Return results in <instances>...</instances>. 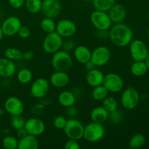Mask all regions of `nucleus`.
I'll use <instances>...</instances> for the list:
<instances>
[{"mask_svg": "<svg viewBox=\"0 0 149 149\" xmlns=\"http://www.w3.org/2000/svg\"><path fill=\"white\" fill-rule=\"evenodd\" d=\"M109 39L112 43L119 47H125L132 40L133 33L127 25L123 23H116L109 29Z\"/></svg>", "mask_w": 149, "mask_h": 149, "instance_id": "1", "label": "nucleus"}, {"mask_svg": "<svg viewBox=\"0 0 149 149\" xmlns=\"http://www.w3.org/2000/svg\"><path fill=\"white\" fill-rule=\"evenodd\" d=\"M51 64L55 71L68 72L73 65V58L69 52L60 49L52 54Z\"/></svg>", "mask_w": 149, "mask_h": 149, "instance_id": "2", "label": "nucleus"}, {"mask_svg": "<svg viewBox=\"0 0 149 149\" xmlns=\"http://www.w3.org/2000/svg\"><path fill=\"white\" fill-rule=\"evenodd\" d=\"M105 127L103 124L91 122L84 126L83 138L90 143H96L103 138L105 135Z\"/></svg>", "mask_w": 149, "mask_h": 149, "instance_id": "3", "label": "nucleus"}, {"mask_svg": "<svg viewBox=\"0 0 149 149\" xmlns=\"http://www.w3.org/2000/svg\"><path fill=\"white\" fill-rule=\"evenodd\" d=\"M90 21L97 31H109L113 24L108 12L97 10L90 15Z\"/></svg>", "mask_w": 149, "mask_h": 149, "instance_id": "4", "label": "nucleus"}, {"mask_svg": "<svg viewBox=\"0 0 149 149\" xmlns=\"http://www.w3.org/2000/svg\"><path fill=\"white\" fill-rule=\"evenodd\" d=\"M84 130V125L80 121L74 118H71L69 119H67L66 125L63 130L65 135L68 139L79 141L83 138Z\"/></svg>", "mask_w": 149, "mask_h": 149, "instance_id": "5", "label": "nucleus"}, {"mask_svg": "<svg viewBox=\"0 0 149 149\" xmlns=\"http://www.w3.org/2000/svg\"><path fill=\"white\" fill-rule=\"evenodd\" d=\"M63 38L56 31L47 33L42 43L44 51L48 54H53L61 49Z\"/></svg>", "mask_w": 149, "mask_h": 149, "instance_id": "6", "label": "nucleus"}, {"mask_svg": "<svg viewBox=\"0 0 149 149\" xmlns=\"http://www.w3.org/2000/svg\"><path fill=\"white\" fill-rule=\"evenodd\" d=\"M120 100L122 106L125 109L132 110L135 109L139 103V93L133 87H128L122 92Z\"/></svg>", "mask_w": 149, "mask_h": 149, "instance_id": "7", "label": "nucleus"}, {"mask_svg": "<svg viewBox=\"0 0 149 149\" xmlns=\"http://www.w3.org/2000/svg\"><path fill=\"white\" fill-rule=\"evenodd\" d=\"M124 80L120 75L116 73H109L105 75L103 85L109 93H118L124 88Z\"/></svg>", "mask_w": 149, "mask_h": 149, "instance_id": "8", "label": "nucleus"}, {"mask_svg": "<svg viewBox=\"0 0 149 149\" xmlns=\"http://www.w3.org/2000/svg\"><path fill=\"white\" fill-rule=\"evenodd\" d=\"M129 45L130 53L134 61H145L149 52L145 42L140 39H135V40H132Z\"/></svg>", "mask_w": 149, "mask_h": 149, "instance_id": "9", "label": "nucleus"}, {"mask_svg": "<svg viewBox=\"0 0 149 149\" xmlns=\"http://www.w3.org/2000/svg\"><path fill=\"white\" fill-rule=\"evenodd\" d=\"M49 90V83L46 79L38 78L32 83L30 88V93L32 97L37 99L45 97Z\"/></svg>", "mask_w": 149, "mask_h": 149, "instance_id": "10", "label": "nucleus"}, {"mask_svg": "<svg viewBox=\"0 0 149 149\" xmlns=\"http://www.w3.org/2000/svg\"><path fill=\"white\" fill-rule=\"evenodd\" d=\"M111 59V51L105 46H99L92 52L91 61L97 67L104 66Z\"/></svg>", "mask_w": 149, "mask_h": 149, "instance_id": "11", "label": "nucleus"}, {"mask_svg": "<svg viewBox=\"0 0 149 149\" xmlns=\"http://www.w3.org/2000/svg\"><path fill=\"white\" fill-rule=\"evenodd\" d=\"M21 26L22 22L19 17L10 16L3 21L1 27L4 36H13L17 34Z\"/></svg>", "mask_w": 149, "mask_h": 149, "instance_id": "12", "label": "nucleus"}, {"mask_svg": "<svg viewBox=\"0 0 149 149\" xmlns=\"http://www.w3.org/2000/svg\"><path fill=\"white\" fill-rule=\"evenodd\" d=\"M62 4L60 0H43L41 12L45 17L55 18L61 13Z\"/></svg>", "mask_w": 149, "mask_h": 149, "instance_id": "13", "label": "nucleus"}, {"mask_svg": "<svg viewBox=\"0 0 149 149\" xmlns=\"http://www.w3.org/2000/svg\"><path fill=\"white\" fill-rule=\"evenodd\" d=\"M4 107L6 111L12 116L22 115L25 110V106L23 101L15 96H10L6 99L4 101Z\"/></svg>", "mask_w": 149, "mask_h": 149, "instance_id": "14", "label": "nucleus"}, {"mask_svg": "<svg viewBox=\"0 0 149 149\" xmlns=\"http://www.w3.org/2000/svg\"><path fill=\"white\" fill-rule=\"evenodd\" d=\"M77 28L74 22L68 19L61 20L56 23L55 31L63 38H70L76 33Z\"/></svg>", "mask_w": 149, "mask_h": 149, "instance_id": "15", "label": "nucleus"}, {"mask_svg": "<svg viewBox=\"0 0 149 149\" xmlns=\"http://www.w3.org/2000/svg\"><path fill=\"white\" fill-rule=\"evenodd\" d=\"M24 128L29 135L39 136L45 132L46 127L42 119L36 117H32L26 121Z\"/></svg>", "mask_w": 149, "mask_h": 149, "instance_id": "16", "label": "nucleus"}, {"mask_svg": "<svg viewBox=\"0 0 149 149\" xmlns=\"http://www.w3.org/2000/svg\"><path fill=\"white\" fill-rule=\"evenodd\" d=\"M109 17L113 24L122 23L127 17L126 8L120 4L115 3L113 7L108 11Z\"/></svg>", "mask_w": 149, "mask_h": 149, "instance_id": "17", "label": "nucleus"}, {"mask_svg": "<svg viewBox=\"0 0 149 149\" xmlns=\"http://www.w3.org/2000/svg\"><path fill=\"white\" fill-rule=\"evenodd\" d=\"M49 81L53 87L57 88H63L69 84L70 77L67 72L55 71L50 76Z\"/></svg>", "mask_w": 149, "mask_h": 149, "instance_id": "18", "label": "nucleus"}, {"mask_svg": "<svg viewBox=\"0 0 149 149\" xmlns=\"http://www.w3.org/2000/svg\"><path fill=\"white\" fill-rule=\"evenodd\" d=\"M16 72V65L14 61L7 58H0V77L10 78Z\"/></svg>", "mask_w": 149, "mask_h": 149, "instance_id": "19", "label": "nucleus"}, {"mask_svg": "<svg viewBox=\"0 0 149 149\" xmlns=\"http://www.w3.org/2000/svg\"><path fill=\"white\" fill-rule=\"evenodd\" d=\"M104 77L105 75L100 70L95 68L91 71H87L85 79L89 86L95 87L103 84Z\"/></svg>", "mask_w": 149, "mask_h": 149, "instance_id": "20", "label": "nucleus"}, {"mask_svg": "<svg viewBox=\"0 0 149 149\" xmlns=\"http://www.w3.org/2000/svg\"><path fill=\"white\" fill-rule=\"evenodd\" d=\"M92 51L84 45H79L74 49V56L77 62L84 64L91 59Z\"/></svg>", "mask_w": 149, "mask_h": 149, "instance_id": "21", "label": "nucleus"}, {"mask_svg": "<svg viewBox=\"0 0 149 149\" xmlns=\"http://www.w3.org/2000/svg\"><path fill=\"white\" fill-rule=\"evenodd\" d=\"M109 112L103 107V106H99L95 107L90 113V119L92 122L97 123L103 124L109 120Z\"/></svg>", "mask_w": 149, "mask_h": 149, "instance_id": "22", "label": "nucleus"}, {"mask_svg": "<svg viewBox=\"0 0 149 149\" xmlns=\"http://www.w3.org/2000/svg\"><path fill=\"white\" fill-rule=\"evenodd\" d=\"M58 100L61 106L67 109L74 106L76 103V95L73 92L65 90L58 95Z\"/></svg>", "mask_w": 149, "mask_h": 149, "instance_id": "23", "label": "nucleus"}, {"mask_svg": "<svg viewBox=\"0 0 149 149\" xmlns=\"http://www.w3.org/2000/svg\"><path fill=\"white\" fill-rule=\"evenodd\" d=\"M39 140L37 137L28 134L18 141V149H37L39 148Z\"/></svg>", "mask_w": 149, "mask_h": 149, "instance_id": "24", "label": "nucleus"}, {"mask_svg": "<svg viewBox=\"0 0 149 149\" xmlns=\"http://www.w3.org/2000/svg\"><path fill=\"white\" fill-rule=\"evenodd\" d=\"M148 67L144 61H135L131 65V73L135 77H142L144 76L148 71Z\"/></svg>", "mask_w": 149, "mask_h": 149, "instance_id": "25", "label": "nucleus"}, {"mask_svg": "<svg viewBox=\"0 0 149 149\" xmlns=\"http://www.w3.org/2000/svg\"><path fill=\"white\" fill-rule=\"evenodd\" d=\"M116 2V0H93V7L95 10L108 12Z\"/></svg>", "mask_w": 149, "mask_h": 149, "instance_id": "26", "label": "nucleus"}, {"mask_svg": "<svg viewBox=\"0 0 149 149\" xmlns=\"http://www.w3.org/2000/svg\"><path fill=\"white\" fill-rule=\"evenodd\" d=\"M40 27L45 33H52V32L55 31L56 23H55V20H54V18L45 17L42 20H41Z\"/></svg>", "mask_w": 149, "mask_h": 149, "instance_id": "27", "label": "nucleus"}, {"mask_svg": "<svg viewBox=\"0 0 149 149\" xmlns=\"http://www.w3.org/2000/svg\"><path fill=\"white\" fill-rule=\"evenodd\" d=\"M17 79L22 84H29L33 79V73L28 68H22L17 73Z\"/></svg>", "mask_w": 149, "mask_h": 149, "instance_id": "28", "label": "nucleus"}, {"mask_svg": "<svg viewBox=\"0 0 149 149\" xmlns=\"http://www.w3.org/2000/svg\"><path fill=\"white\" fill-rule=\"evenodd\" d=\"M4 57L13 61L23 60V52L20 49L15 47H8L4 51Z\"/></svg>", "mask_w": 149, "mask_h": 149, "instance_id": "29", "label": "nucleus"}, {"mask_svg": "<svg viewBox=\"0 0 149 149\" xmlns=\"http://www.w3.org/2000/svg\"><path fill=\"white\" fill-rule=\"evenodd\" d=\"M109 93L107 89L101 84V85L97 86V87H93V90L92 91V96L93 99L97 101H102L104 98H106L109 95Z\"/></svg>", "mask_w": 149, "mask_h": 149, "instance_id": "30", "label": "nucleus"}, {"mask_svg": "<svg viewBox=\"0 0 149 149\" xmlns=\"http://www.w3.org/2000/svg\"><path fill=\"white\" fill-rule=\"evenodd\" d=\"M24 5L29 13L36 14L41 12L42 0H26Z\"/></svg>", "mask_w": 149, "mask_h": 149, "instance_id": "31", "label": "nucleus"}, {"mask_svg": "<svg viewBox=\"0 0 149 149\" xmlns=\"http://www.w3.org/2000/svg\"><path fill=\"white\" fill-rule=\"evenodd\" d=\"M146 143V138L142 134H135L129 141V147L130 148H140Z\"/></svg>", "mask_w": 149, "mask_h": 149, "instance_id": "32", "label": "nucleus"}, {"mask_svg": "<svg viewBox=\"0 0 149 149\" xmlns=\"http://www.w3.org/2000/svg\"><path fill=\"white\" fill-rule=\"evenodd\" d=\"M102 106L109 112L113 111L118 109V102L115 97L108 95L106 98L102 100Z\"/></svg>", "mask_w": 149, "mask_h": 149, "instance_id": "33", "label": "nucleus"}, {"mask_svg": "<svg viewBox=\"0 0 149 149\" xmlns=\"http://www.w3.org/2000/svg\"><path fill=\"white\" fill-rule=\"evenodd\" d=\"M18 140L13 135L5 136L2 140V146L6 149H16L18 146Z\"/></svg>", "mask_w": 149, "mask_h": 149, "instance_id": "34", "label": "nucleus"}, {"mask_svg": "<svg viewBox=\"0 0 149 149\" xmlns=\"http://www.w3.org/2000/svg\"><path fill=\"white\" fill-rule=\"evenodd\" d=\"M26 121V119L21 115H17V116H13L10 120V124L13 129L17 130L21 128H24Z\"/></svg>", "mask_w": 149, "mask_h": 149, "instance_id": "35", "label": "nucleus"}, {"mask_svg": "<svg viewBox=\"0 0 149 149\" xmlns=\"http://www.w3.org/2000/svg\"><path fill=\"white\" fill-rule=\"evenodd\" d=\"M123 114L118 109L113 111L109 112V119L110 122L113 125H119L123 121Z\"/></svg>", "mask_w": 149, "mask_h": 149, "instance_id": "36", "label": "nucleus"}, {"mask_svg": "<svg viewBox=\"0 0 149 149\" xmlns=\"http://www.w3.org/2000/svg\"><path fill=\"white\" fill-rule=\"evenodd\" d=\"M76 47V44L74 41H73L72 39H69V38H66L65 40L63 41L62 44V47L61 49L64 51H66V52H71V51H74V48Z\"/></svg>", "mask_w": 149, "mask_h": 149, "instance_id": "37", "label": "nucleus"}, {"mask_svg": "<svg viewBox=\"0 0 149 149\" xmlns=\"http://www.w3.org/2000/svg\"><path fill=\"white\" fill-rule=\"evenodd\" d=\"M67 119L63 116H58L54 119L53 125L58 130H63L66 125Z\"/></svg>", "mask_w": 149, "mask_h": 149, "instance_id": "38", "label": "nucleus"}, {"mask_svg": "<svg viewBox=\"0 0 149 149\" xmlns=\"http://www.w3.org/2000/svg\"><path fill=\"white\" fill-rule=\"evenodd\" d=\"M21 39H28L31 35V31L27 26L22 25L17 33Z\"/></svg>", "mask_w": 149, "mask_h": 149, "instance_id": "39", "label": "nucleus"}, {"mask_svg": "<svg viewBox=\"0 0 149 149\" xmlns=\"http://www.w3.org/2000/svg\"><path fill=\"white\" fill-rule=\"evenodd\" d=\"M65 149H79L80 146L79 144L78 141L73 139H68L65 143Z\"/></svg>", "mask_w": 149, "mask_h": 149, "instance_id": "40", "label": "nucleus"}, {"mask_svg": "<svg viewBox=\"0 0 149 149\" xmlns=\"http://www.w3.org/2000/svg\"><path fill=\"white\" fill-rule=\"evenodd\" d=\"M26 0H8V3L10 7L13 9H20L24 5Z\"/></svg>", "mask_w": 149, "mask_h": 149, "instance_id": "41", "label": "nucleus"}, {"mask_svg": "<svg viewBox=\"0 0 149 149\" xmlns=\"http://www.w3.org/2000/svg\"><path fill=\"white\" fill-rule=\"evenodd\" d=\"M33 55H34V53H33V51L31 50H27L26 52H23V60L24 61H31L32 58H33Z\"/></svg>", "mask_w": 149, "mask_h": 149, "instance_id": "42", "label": "nucleus"}, {"mask_svg": "<svg viewBox=\"0 0 149 149\" xmlns=\"http://www.w3.org/2000/svg\"><path fill=\"white\" fill-rule=\"evenodd\" d=\"M84 65V68H85V69L87 70V71H91V70L94 69V68H95L96 67H97L95 65V64L91 60H90V61H88L87 62H86Z\"/></svg>", "mask_w": 149, "mask_h": 149, "instance_id": "43", "label": "nucleus"}, {"mask_svg": "<svg viewBox=\"0 0 149 149\" xmlns=\"http://www.w3.org/2000/svg\"><path fill=\"white\" fill-rule=\"evenodd\" d=\"M27 135H28V133H27V132H26V130L25 128H21V129H20V130H17V133H16V136H17V138H18L19 140L21 139V138H24V137L26 136Z\"/></svg>", "mask_w": 149, "mask_h": 149, "instance_id": "44", "label": "nucleus"}, {"mask_svg": "<svg viewBox=\"0 0 149 149\" xmlns=\"http://www.w3.org/2000/svg\"><path fill=\"white\" fill-rule=\"evenodd\" d=\"M67 112H68V114H69L70 116H72V117L73 116H76V114H77V111H76L75 108H74V106L67 108Z\"/></svg>", "mask_w": 149, "mask_h": 149, "instance_id": "45", "label": "nucleus"}, {"mask_svg": "<svg viewBox=\"0 0 149 149\" xmlns=\"http://www.w3.org/2000/svg\"><path fill=\"white\" fill-rule=\"evenodd\" d=\"M146 62V63L147 65V67H148V69L149 70V52L148 54V55H147L146 58L145 59V61H144Z\"/></svg>", "mask_w": 149, "mask_h": 149, "instance_id": "46", "label": "nucleus"}, {"mask_svg": "<svg viewBox=\"0 0 149 149\" xmlns=\"http://www.w3.org/2000/svg\"><path fill=\"white\" fill-rule=\"evenodd\" d=\"M3 36H4V34H3L2 30H1V26H0V42H1V39H2Z\"/></svg>", "mask_w": 149, "mask_h": 149, "instance_id": "47", "label": "nucleus"}, {"mask_svg": "<svg viewBox=\"0 0 149 149\" xmlns=\"http://www.w3.org/2000/svg\"><path fill=\"white\" fill-rule=\"evenodd\" d=\"M148 42H149V29L148 30Z\"/></svg>", "mask_w": 149, "mask_h": 149, "instance_id": "48", "label": "nucleus"}, {"mask_svg": "<svg viewBox=\"0 0 149 149\" xmlns=\"http://www.w3.org/2000/svg\"><path fill=\"white\" fill-rule=\"evenodd\" d=\"M83 1H93V0H83Z\"/></svg>", "mask_w": 149, "mask_h": 149, "instance_id": "49", "label": "nucleus"}, {"mask_svg": "<svg viewBox=\"0 0 149 149\" xmlns=\"http://www.w3.org/2000/svg\"><path fill=\"white\" fill-rule=\"evenodd\" d=\"M148 18H149V11H148Z\"/></svg>", "mask_w": 149, "mask_h": 149, "instance_id": "50", "label": "nucleus"}, {"mask_svg": "<svg viewBox=\"0 0 149 149\" xmlns=\"http://www.w3.org/2000/svg\"><path fill=\"white\" fill-rule=\"evenodd\" d=\"M0 111H1V109H0Z\"/></svg>", "mask_w": 149, "mask_h": 149, "instance_id": "51", "label": "nucleus"}]
</instances>
